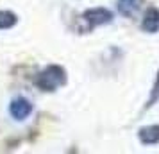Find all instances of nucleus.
Returning <instances> with one entry per match:
<instances>
[{
    "label": "nucleus",
    "instance_id": "nucleus-5",
    "mask_svg": "<svg viewBox=\"0 0 159 154\" xmlns=\"http://www.w3.org/2000/svg\"><path fill=\"white\" fill-rule=\"evenodd\" d=\"M139 140L143 142V143H157L159 142V125H148V127H145L139 131Z\"/></svg>",
    "mask_w": 159,
    "mask_h": 154
},
{
    "label": "nucleus",
    "instance_id": "nucleus-1",
    "mask_svg": "<svg viewBox=\"0 0 159 154\" xmlns=\"http://www.w3.org/2000/svg\"><path fill=\"white\" fill-rule=\"evenodd\" d=\"M65 82V72H63V68H59V66H48L47 70H45L41 75H39V79H38V86L41 90H56L57 86H61Z\"/></svg>",
    "mask_w": 159,
    "mask_h": 154
},
{
    "label": "nucleus",
    "instance_id": "nucleus-2",
    "mask_svg": "<svg viewBox=\"0 0 159 154\" xmlns=\"http://www.w3.org/2000/svg\"><path fill=\"white\" fill-rule=\"evenodd\" d=\"M9 111H11V115L16 118V120H25V118L30 115V111H32V104L27 100V99H15L11 106H9Z\"/></svg>",
    "mask_w": 159,
    "mask_h": 154
},
{
    "label": "nucleus",
    "instance_id": "nucleus-4",
    "mask_svg": "<svg viewBox=\"0 0 159 154\" xmlns=\"http://www.w3.org/2000/svg\"><path fill=\"white\" fill-rule=\"evenodd\" d=\"M143 29L147 32H157L159 30V11L157 9H148L143 20Z\"/></svg>",
    "mask_w": 159,
    "mask_h": 154
},
{
    "label": "nucleus",
    "instance_id": "nucleus-6",
    "mask_svg": "<svg viewBox=\"0 0 159 154\" xmlns=\"http://www.w3.org/2000/svg\"><path fill=\"white\" fill-rule=\"evenodd\" d=\"M116 6H118V11L123 16H130L136 13L138 6H139V0H118Z\"/></svg>",
    "mask_w": 159,
    "mask_h": 154
},
{
    "label": "nucleus",
    "instance_id": "nucleus-7",
    "mask_svg": "<svg viewBox=\"0 0 159 154\" xmlns=\"http://www.w3.org/2000/svg\"><path fill=\"white\" fill-rule=\"evenodd\" d=\"M16 23V16L9 11H0V29H9Z\"/></svg>",
    "mask_w": 159,
    "mask_h": 154
},
{
    "label": "nucleus",
    "instance_id": "nucleus-3",
    "mask_svg": "<svg viewBox=\"0 0 159 154\" xmlns=\"http://www.w3.org/2000/svg\"><path fill=\"white\" fill-rule=\"evenodd\" d=\"M84 18H86L91 25H102V23H109L113 16H111V13H109L107 9L97 7V9L86 11V13H84Z\"/></svg>",
    "mask_w": 159,
    "mask_h": 154
}]
</instances>
